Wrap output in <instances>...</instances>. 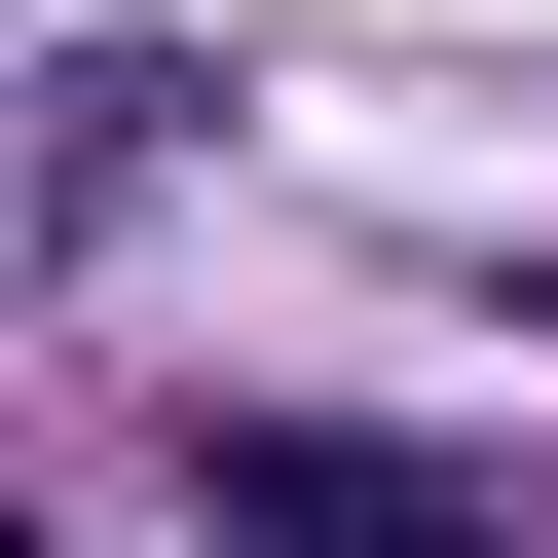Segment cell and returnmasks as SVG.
<instances>
[{
	"label": "cell",
	"instance_id": "1",
	"mask_svg": "<svg viewBox=\"0 0 558 558\" xmlns=\"http://www.w3.org/2000/svg\"><path fill=\"white\" fill-rule=\"evenodd\" d=\"M0 558H38V521H0Z\"/></svg>",
	"mask_w": 558,
	"mask_h": 558
}]
</instances>
